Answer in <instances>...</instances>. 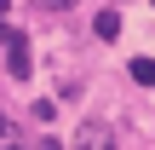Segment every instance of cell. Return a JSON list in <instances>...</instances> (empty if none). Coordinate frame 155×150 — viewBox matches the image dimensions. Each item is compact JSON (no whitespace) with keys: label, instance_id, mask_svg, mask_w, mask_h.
<instances>
[{"label":"cell","instance_id":"cell-1","mask_svg":"<svg viewBox=\"0 0 155 150\" xmlns=\"http://www.w3.org/2000/svg\"><path fill=\"white\" fill-rule=\"evenodd\" d=\"M69 150H115V139H109V127H104V121H86V127L69 139Z\"/></svg>","mask_w":155,"mask_h":150},{"label":"cell","instance_id":"cell-2","mask_svg":"<svg viewBox=\"0 0 155 150\" xmlns=\"http://www.w3.org/2000/svg\"><path fill=\"white\" fill-rule=\"evenodd\" d=\"M92 29H98V40H115V35H121V12H98Z\"/></svg>","mask_w":155,"mask_h":150},{"label":"cell","instance_id":"cell-3","mask_svg":"<svg viewBox=\"0 0 155 150\" xmlns=\"http://www.w3.org/2000/svg\"><path fill=\"white\" fill-rule=\"evenodd\" d=\"M132 81L138 87H155V58H132Z\"/></svg>","mask_w":155,"mask_h":150},{"label":"cell","instance_id":"cell-4","mask_svg":"<svg viewBox=\"0 0 155 150\" xmlns=\"http://www.w3.org/2000/svg\"><path fill=\"white\" fill-rule=\"evenodd\" d=\"M6 69H12V75L23 81V75H29V52H23V46H12V58H6Z\"/></svg>","mask_w":155,"mask_h":150},{"label":"cell","instance_id":"cell-5","mask_svg":"<svg viewBox=\"0 0 155 150\" xmlns=\"http://www.w3.org/2000/svg\"><path fill=\"white\" fill-rule=\"evenodd\" d=\"M40 12H75V0H35Z\"/></svg>","mask_w":155,"mask_h":150},{"label":"cell","instance_id":"cell-6","mask_svg":"<svg viewBox=\"0 0 155 150\" xmlns=\"http://www.w3.org/2000/svg\"><path fill=\"white\" fill-rule=\"evenodd\" d=\"M6 6H12V0H0V17H6Z\"/></svg>","mask_w":155,"mask_h":150},{"label":"cell","instance_id":"cell-7","mask_svg":"<svg viewBox=\"0 0 155 150\" xmlns=\"http://www.w3.org/2000/svg\"><path fill=\"white\" fill-rule=\"evenodd\" d=\"M0 133H6V116H0Z\"/></svg>","mask_w":155,"mask_h":150},{"label":"cell","instance_id":"cell-8","mask_svg":"<svg viewBox=\"0 0 155 150\" xmlns=\"http://www.w3.org/2000/svg\"><path fill=\"white\" fill-rule=\"evenodd\" d=\"M6 150H23V145H6Z\"/></svg>","mask_w":155,"mask_h":150}]
</instances>
